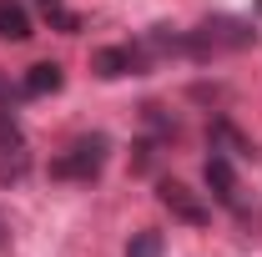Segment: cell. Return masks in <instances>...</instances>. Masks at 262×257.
Here are the masks:
<instances>
[{
  "label": "cell",
  "mask_w": 262,
  "mask_h": 257,
  "mask_svg": "<svg viewBox=\"0 0 262 257\" xmlns=\"http://www.w3.org/2000/svg\"><path fill=\"white\" fill-rule=\"evenodd\" d=\"M247 46H257V26L232 20V15L202 20L196 31H187V56H192V61H207V56H217V51H247Z\"/></svg>",
  "instance_id": "obj_1"
},
{
  "label": "cell",
  "mask_w": 262,
  "mask_h": 257,
  "mask_svg": "<svg viewBox=\"0 0 262 257\" xmlns=\"http://www.w3.org/2000/svg\"><path fill=\"white\" fill-rule=\"evenodd\" d=\"M166 252V242H162V232H136L126 242V257H162Z\"/></svg>",
  "instance_id": "obj_9"
},
{
  "label": "cell",
  "mask_w": 262,
  "mask_h": 257,
  "mask_svg": "<svg viewBox=\"0 0 262 257\" xmlns=\"http://www.w3.org/2000/svg\"><path fill=\"white\" fill-rule=\"evenodd\" d=\"M151 66V56L141 51V46H101L91 51V71H96L101 81H121V76H141Z\"/></svg>",
  "instance_id": "obj_3"
},
{
  "label": "cell",
  "mask_w": 262,
  "mask_h": 257,
  "mask_svg": "<svg viewBox=\"0 0 262 257\" xmlns=\"http://www.w3.org/2000/svg\"><path fill=\"white\" fill-rule=\"evenodd\" d=\"M106 157H111V141H106L101 131L76 136L61 157L51 161V177H56V182H96L101 166H106Z\"/></svg>",
  "instance_id": "obj_2"
},
{
  "label": "cell",
  "mask_w": 262,
  "mask_h": 257,
  "mask_svg": "<svg viewBox=\"0 0 262 257\" xmlns=\"http://www.w3.org/2000/svg\"><path fill=\"white\" fill-rule=\"evenodd\" d=\"M202 177H207V192L217 197L222 207L242 212V202H237V172H232V157L212 152V157H207V166H202Z\"/></svg>",
  "instance_id": "obj_5"
},
{
  "label": "cell",
  "mask_w": 262,
  "mask_h": 257,
  "mask_svg": "<svg viewBox=\"0 0 262 257\" xmlns=\"http://www.w3.org/2000/svg\"><path fill=\"white\" fill-rule=\"evenodd\" d=\"M35 5H40V10H46V15H51V10H56V5H61V0H35Z\"/></svg>",
  "instance_id": "obj_12"
},
{
  "label": "cell",
  "mask_w": 262,
  "mask_h": 257,
  "mask_svg": "<svg viewBox=\"0 0 262 257\" xmlns=\"http://www.w3.org/2000/svg\"><path fill=\"white\" fill-rule=\"evenodd\" d=\"M20 96V86H10V76H5V71H0V106H10V101Z\"/></svg>",
  "instance_id": "obj_11"
},
{
  "label": "cell",
  "mask_w": 262,
  "mask_h": 257,
  "mask_svg": "<svg viewBox=\"0 0 262 257\" xmlns=\"http://www.w3.org/2000/svg\"><path fill=\"white\" fill-rule=\"evenodd\" d=\"M207 141H212V152H222V157H257V146L232 126L227 116H217V121L207 126Z\"/></svg>",
  "instance_id": "obj_6"
},
{
  "label": "cell",
  "mask_w": 262,
  "mask_h": 257,
  "mask_svg": "<svg viewBox=\"0 0 262 257\" xmlns=\"http://www.w3.org/2000/svg\"><path fill=\"white\" fill-rule=\"evenodd\" d=\"M66 86V71L56 61H40V66H31L26 71V81H20V96H56Z\"/></svg>",
  "instance_id": "obj_7"
},
{
  "label": "cell",
  "mask_w": 262,
  "mask_h": 257,
  "mask_svg": "<svg viewBox=\"0 0 262 257\" xmlns=\"http://www.w3.org/2000/svg\"><path fill=\"white\" fill-rule=\"evenodd\" d=\"M141 116H146V126L157 131V141H166V136H177V116H166L162 106H141Z\"/></svg>",
  "instance_id": "obj_10"
},
{
  "label": "cell",
  "mask_w": 262,
  "mask_h": 257,
  "mask_svg": "<svg viewBox=\"0 0 262 257\" xmlns=\"http://www.w3.org/2000/svg\"><path fill=\"white\" fill-rule=\"evenodd\" d=\"M35 26H31V10L20 0H0V40H31Z\"/></svg>",
  "instance_id": "obj_8"
},
{
  "label": "cell",
  "mask_w": 262,
  "mask_h": 257,
  "mask_svg": "<svg viewBox=\"0 0 262 257\" xmlns=\"http://www.w3.org/2000/svg\"><path fill=\"white\" fill-rule=\"evenodd\" d=\"M157 202H162V207L171 212V217H177V222H187V227H207V222H212L207 202H202L192 187L171 182V177H162V182H157Z\"/></svg>",
  "instance_id": "obj_4"
}]
</instances>
